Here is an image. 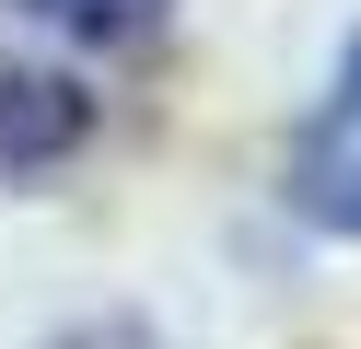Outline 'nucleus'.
<instances>
[{
  "mask_svg": "<svg viewBox=\"0 0 361 349\" xmlns=\"http://www.w3.org/2000/svg\"><path fill=\"white\" fill-rule=\"evenodd\" d=\"M291 198H303L314 221L361 233V47L338 59L326 105H314V116H303V140H291Z\"/></svg>",
  "mask_w": 361,
  "mask_h": 349,
  "instance_id": "nucleus-1",
  "label": "nucleus"
},
{
  "mask_svg": "<svg viewBox=\"0 0 361 349\" xmlns=\"http://www.w3.org/2000/svg\"><path fill=\"white\" fill-rule=\"evenodd\" d=\"M35 12H59L71 35H140V23L164 12V0H35Z\"/></svg>",
  "mask_w": 361,
  "mask_h": 349,
  "instance_id": "nucleus-2",
  "label": "nucleus"
}]
</instances>
